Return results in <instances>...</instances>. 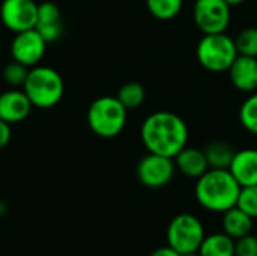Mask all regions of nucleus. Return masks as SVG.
Masks as SVG:
<instances>
[{
  "label": "nucleus",
  "instance_id": "obj_21",
  "mask_svg": "<svg viewBox=\"0 0 257 256\" xmlns=\"http://www.w3.org/2000/svg\"><path fill=\"white\" fill-rule=\"evenodd\" d=\"M235 39L238 54L257 57V27L242 29Z\"/></svg>",
  "mask_w": 257,
  "mask_h": 256
},
{
  "label": "nucleus",
  "instance_id": "obj_25",
  "mask_svg": "<svg viewBox=\"0 0 257 256\" xmlns=\"http://www.w3.org/2000/svg\"><path fill=\"white\" fill-rule=\"evenodd\" d=\"M235 256H257V237L247 234L235 240Z\"/></svg>",
  "mask_w": 257,
  "mask_h": 256
},
{
  "label": "nucleus",
  "instance_id": "obj_14",
  "mask_svg": "<svg viewBox=\"0 0 257 256\" xmlns=\"http://www.w3.org/2000/svg\"><path fill=\"white\" fill-rule=\"evenodd\" d=\"M229 170L241 187L257 186V149L245 148L236 151Z\"/></svg>",
  "mask_w": 257,
  "mask_h": 256
},
{
  "label": "nucleus",
  "instance_id": "obj_11",
  "mask_svg": "<svg viewBox=\"0 0 257 256\" xmlns=\"http://www.w3.org/2000/svg\"><path fill=\"white\" fill-rule=\"evenodd\" d=\"M33 104L23 89H9L0 94V119L8 124L23 122L32 112Z\"/></svg>",
  "mask_w": 257,
  "mask_h": 256
},
{
  "label": "nucleus",
  "instance_id": "obj_6",
  "mask_svg": "<svg viewBox=\"0 0 257 256\" xmlns=\"http://www.w3.org/2000/svg\"><path fill=\"white\" fill-rule=\"evenodd\" d=\"M205 235L200 219L188 213L178 214L167 226V244L181 255L197 252Z\"/></svg>",
  "mask_w": 257,
  "mask_h": 256
},
{
  "label": "nucleus",
  "instance_id": "obj_20",
  "mask_svg": "<svg viewBox=\"0 0 257 256\" xmlns=\"http://www.w3.org/2000/svg\"><path fill=\"white\" fill-rule=\"evenodd\" d=\"M182 5L184 0H146V6L152 14V17L161 21H169L176 18L182 9Z\"/></svg>",
  "mask_w": 257,
  "mask_h": 256
},
{
  "label": "nucleus",
  "instance_id": "obj_9",
  "mask_svg": "<svg viewBox=\"0 0 257 256\" xmlns=\"http://www.w3.org/2000/svg\"><path fill=\"white\" fill-rule=\"evenodd\" d=\"M0 20L3 26L20 33L36 27L38 3L35 0H3L0 5Z\"/></svg>",
  "mask_w": 257,
  "mask_h": 256
},
{
  "label": "nucleus",
  "instance_id": "obj_4",
  "mask_svg": "<svg viewBox=\"0 0 257 256\" xmlns=\"http://www.w3.org/2000/svg\"><path fill=\"white\" fill-rule=\"evenodd\" d=\"M128 110L117 97H99L87 109L89 128L102 139L119 136L126 125Z\"/></svg>",
  "mask_w": 257,
  "mask_h": 256
},
{
  "label": "nucleus",
  "instance_id": "obj_7",
  "mask_svg": "<svg viewBox=\"0 0 257 256\" xmlns=\"http://www.w3.org/2000/svg\"><path fill=\"white\" fill-rule=\"evenodd\" d=\"M193 18L205 35L224 33L230 23V6L224 0H196Z\"/></svg>",
  "mask_w": 257,
  "mask_h": 256
},
{
  "label": "nucleus",
  "instance_id": "obj_2",
  "mask_svg": "<svg viewBox=\"0 0 257 256\" xmlns=\"http://www.w3.org/2000/svg\"><path fill=\"white\" fill-rule=\"evenodd\" d=\"M241 186L229 169H208L196 183V199L208 211L226 213L236 207Z\"/></svg>",
  "mask_w": 257,
  "mask_h": 256
},
{
  "label": "nucleus",
  "instance_id": "obj_17",
  "mask_svg": "<svg viewBox=\"0 0 257 256\" xmlns=\"http://www.w3.org/2000/svg\"><path fill=\"white\" fill-rule=\"evenodd\" d=\"M197 253L200 256H235V240L224 232L205 235Z\"/></svg>",
  "mask_w": 257,
  "mask_h": 256
},
{
  "label": "nucleus",
  "instance_id": "obj_5",
  "mask_svg": "<svg viewBox=\"0 0 257 256\" xmlns=\"http://www.w3.org/2000/svg\"><path fill=\"white\" fill-rule=\"evenodd\" d=\"M196 56L205 69L211 72H223L229 71L238 57V50L233 38L226 33H214L205 35L199 41Z\"/></svg>",
  "mask_w": 257,
  "mask_h": 256
},
{
  "label": "nucleus",
  "instance_id": "obj_24",
  "mask_svg": "<svg viewBox=\"0 0 257 256\" xmlns=\"http://www.w3.org/2000/svg\"><path fill=\"white\" fill-rule=\"evenodd\" d=\"M236 207L245 211L250 217L257 219V186L241 187Z\"/></svg>",
  "mask_w": 257,
  "mask_h": 256
},
{
  "label": "nucleus",
  "instance_id": "obj_28",
  "mask_svg": "<svg viewBox=\"0 0 257 256\" xmlns=\"http://www.w3.org/2000/svg\"><path fill=\"white\" fill-rule=\"evenodd\" d=\"M224 2L232 8V6H239V5H242L245 0H224Z\"/></svg>",
  "mask_w": 257,
  "mask_h": 256
},
{
  "label": "nucleus",
  "instance_id": "obj_13",
  "mask_svg": "<svg viewBox=\"0 0 257 256\" xmlns=\"http://www.w3.org/2000/svg\"><path fill=\"white\" fill-rule=\"evenodd\" d=\"M229 77L233 86L241 92L257 91V57L238 54L229 68Z\"/></svg>",
  "mask_w": 257,
  "mask_h": 256
},
{
  "label": "nucleus",
  "instance_id": "obj_27",
  "mask_svg": "<svg viewBox=\"0 0 257 256\" xmlns=\"http://www.w3.org/2000/svg\"><path fill=\"white\" fill-rule=\"evenodd\" d=\"M149 256H181V253H178L175 249H172V247L167 244V246H163V247L155 249Z\"/></svg>",
  "mask_w": 257,
  "mask_h": 256
},
{
  "label": "nucleus",
  "instance_id": "obj_19",
  "mask_svg": "<svg viewBox=\"0 0 257 256\" xmlns=\"http://www.w3.org/2000/svg\"><path fill=\"white\" fill-rule=\"evenodd\" d=\"M116 97L125 106L126 110H131V109H137L143 104V101L146 98V91H145L142 83L128 81V83L120 86Z\"/></svg>",
  "mask_w": 257,
  "mask_h": 256
},
{
  "label": "nucleus",
  "instance_id": "obj_23",
  "mask_svg": "<svg viewBox=\"0 0 257 256\" xmlns=\"http://www.w3.org/2000/svg\"><path fill=\"white\" fill-rule=\"evenodd\" d=\"M29 69L30 68H27L26 65H23L17 60H12L3 69V78L12 88H23V84L27 78Z\"/></svg>",
  "mask_w": 257,
  "mask_h": 256
},
{
  "label": "nucleus",
  "instance_id": "obj_29",
  "mask_svg": "<svg viewBox=\"0 0 257 256\" xmlns=\"http://www.w3.org/2000/svg\"><path fill=\"white\" fill-rule=\"evenodd\" d=\"M181 256H200L197 252H193V253H185V255H181Z\"/></svg>",
  "mask_w": 257,
  "mask_h": 256
},
{
  "label": "nucleus",
  "instance_id": "obj_8",
  "mask_svg": "<svg viewBox=\"0 0 257 256\" xmlns=\"http://www.w3.org/2000/svg\"><path fill=\"white\" fill-rule=\"evenodd\" d=\"M176 172L175 160L160 154L148 152L137 164L136 174L139 181L148 189H161L167 186Z\"/></svg>",
  "mask_w": 257,
  "mask_h": 256
},
{
  "label": "nucleus",
  "instance_id": "obj_22",
  "mask_svg": "<svg viewBox=\"0 0 257 256\" xmlns=\"http://www.w3.org/2000/svg\"><path fill=\"white\" fill-rule=\"evenodd\" d=\"M239 122L241 125L257 136V92L251 94L239 109Z\"/></svg>",
  "mask_w": 257,
  "mask_h": 256
},
{
  "label": "nucleus",
  "instance_id": "obj_26",
  "mask_svg": "<svg viewBox=\"0 0 257 256\" xmlns=\"http://www.w3.org/2000/svg\"><path fill=\"white\" fill-rule=\"evenodd\" d=\"M12 137V130H11V124L5 122L3 119H0V149L6 148L11 142Z\"/></svg>",
  "mask_w": 257,
  "mask_h": 256
},
{
  "label": "nucleus",
  "instance_id": "obj_16",
  "mask_svg": "<svg viewBox=\"0 0 257 256\" xmlns=\"http://www.w3.org/2000/svg\"><path fill=\"white\" fill-rule=\"evenodd\" d=\"M253 228V217H250L245 211L239 207H233L223 213V232L238 240L251 232Z\"/></svg>",
  "mask_w": 257,
  "mask_h": 256
},
{
  "label": "nucleus",
  "instance_id": "obj_1",
  "mask_svg": "<svg viewBox=\"0 0 257 256\" xmlns=\"http://www.w3.org/2000/svg\"><path fill=\"white\" fill-rule=\"evenodd\" d=\"M142 142L148 152L175 158L188 143V127L173 112L158 110L142 124Z\"/></svg>",
  "mask_w": 257,
  "mask_h": 256
},
{
  "label": "nucleus",
  "instance_id": "obj_10",
  "mask_svg": "<svg viewBox=\"0 0 257 256\" xmlns=\"http://www.w3.org/2000/svg\"><path fill=\"white\" fill-rule=\"evenodd\" d=\"M47 41L41 36L36 29H29L15 33L11 42L12 59L26 65L27 68L39 65L47 51Z\"/></svg>",
  "mask_w": 257,
  "mask_h": 256
},
{
  "label": "nucleus",
  "instance_id": "obj_12",
  "mask_svg": "<svg viewBox=\"0 0 257 256\" xmlns=\"http://www.w3.org/2000/svg\"><path fill=\"white\" fill-rule=\"evenodd\" d=\"M47 44L56 42L63 33V21L60 8L54 2H42L38 5V21L35 27Z\"/></svg>",
  "mask_w": 257,
  "mask_h": 256
},
{
  "label": "nucleus",
  "instance_id": "obj_18",
  "mask_svg": "<svg viewBox=\"0 0 257 256\" xmlns=\"http://www.w3.org/2000/svg\"><path fill=\"white\" fill-rule=\"evenodd\" d=\"M203 152L209 163V169H229L236 151L224 140H214L205 146Z\"/></svg>",
  "mask_w": 257,
  "mask_h": 256
},
{
  "label": "nucleus",
  "instance_id": "obj_3",
  "mask_svg": "<svg viewBox=\"0 0 257 256\" xmlns=\"http://www.w3.org/2000/svg\"><path fill=\"white\" fill-rule=\"evenodd\" d=\"M23 91L33 107L51 109L60 103L65 94V83L59 71L50 66L36 65L29 69Z\"/></svg>",
  "mask_w": 257,
  "mask_h": 256
},
{
  "label": "nucleus",
  "instance_id": "obj_15",
  "mask_svg": "<svg viewBox=\"0 0 257 256\" xmlns=\"http://www.w3.org/2000/svg\"><path fill=\"white\" fill-rule=\"evenodd\" d=\"M173 160H175L176 169L188 178L197 180L209 169V163L206 160L203 149L185 146Z\"/></svg>",
  "mask_w": 257,
  "mask_h": 256
}]
</instances>
